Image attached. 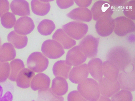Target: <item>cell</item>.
Instances as JSON below:
<instances>
[{
    "mask_svg": "<svg viewBox=\"0 0 135 101\" xmlns=\"http://www.w3.org/2000/svg\"><path fill=\"white\" fill-rule=\"evenodd\" d=\"M72 69V66L68 65L66 60H59L54 64L52 72L55 76L61 77L65 79L69 78V75Z\"/></svg>",
    "mask_w": 135,
    "mask_h": 101,
    "instance_id": "cell-23",
    "label": "cell"
},
{
    "mask_svg": "<svg viewBox=\"0 0 135 101\" xmlns=\"http://www.w3.org/2000/svg\"><path fill=\"white\" fill-rule=\"evenodd\" d=\"M12 94L9 92H7L4 95L3 98H1V100L0 101H12L10 99H12Z\"/></svg>",
    "mask_w": 135,
    "mask_h": 101,
    "instance_id": "cell-39",
    "label": "cell"
},
{
    "mask_svg": "<svg viewBox=\"0 0 135 101\" xmlns=\"http://www.w3.org/2000/svg\"><path fill=\"white\" fill-rule=\"evenodd\" d=\"M95 28L97 33L101 36H108L114 31V19L112 17L102 18L97 21Z\"/></svg>",
    "mask_w": 135,
    "mask_h": 101,
    "instance_id": "cell-9",
    "label": "cell"
},
{
    "mask_svg": "<svg viewBox=\"0 0 135 101\" xmlns=\"http://www.w3.org/2000/svg\"><path fill=\"white\" fill-rule=\"evenodd\" d=\"M90 11L92 18L97 21L102 18L112 17L114 9L108 1H98L94 3Z\"/></svg>",
    "mask_w": 135,
    "mask_h": 101,
    "instance_id": "cell-7",
    "label": "cell"
},
{
    "mask_svg": "<svg viewBox=\"0 0 135 101\" xmlns=\"http://www.w3.org/2000/svg\"><path fill=\"white\" fill-rule=\"evenodd\" d=\"M55 25L52 20L45 19L40 22L37 26V30L43 36L50 35L55 29Z\"/></svg>",
    "mask_w": 135,
    "mask_h": 101,
    "instance_id": "cell-29",
    "label": "cell"
},
{
    "mask_svg": "<svg viewBox=\"0 0 135 101\" xmlns=\"http://www.w3.org/2000/svg\"><path fill=\"white\" fill-rule=\"evenodd\" d=\"M107 61L112 63L119 71H126L131 65L132 57L127 49L117 46L110 49L107 54Z\"/></svg>",
    "mask_w": 135,
    "mask_h": 101,
    "instance_id": "cell-1",
    "label": "cell"
},
{
    "mask_svg": "<svg viewBox=\"0 0 135 101\" xmlns=\"http://www.w3.org/2000/svg\"><path fill=\"white\" fill-rule=\"evenodd\" d=\"M118 81L120 88L133 92L135 90V70L124 71L119 74Z\"/></svg>",
    "mask_w": 135,
    "mask_h": 101,
    "instance_id": "cell-10",
    "label": "cell"
},
{
    "mask_svg": "<svg viewBox=\"0 0 135 101\" xmlns=\"http://www.w3.org/2000/svg\"><path fill=\"white\" fill-rule=\"evenodd\" d=\"M66 15L78 22H89L92 19L91 11L87 8L78 7L70 11Z\"/></svg>",
    "mask_w": 135,
    "mask_h": 101,
    "instance_id": "cell-15",
    "label": "cell"
},
{
    "mask_svg": "<svg viewBox=\"0 0 135 101\" xmlns=\"http://www.w3.org/2000/svg\"><path fill=\"white\" fill-rule=\"evenodd\" d=\"M99 38L88 35L79 42V46L87 57L94 58L97 56Z\"/></svg>",
    "mask_w": 135,
    "mask_h": 101,
    "instance_id": "cell-6",
    "label": "cell"
},
{
    "mask_svg": "<svg viewBox=\"0 0 135 101\" xmlns=\"http://www.w3.org/2000/svg\"><path fill=\"white\" fill-rule=\"evenodd\" d=\"M10 73L9 79L13 82H16L19 72L25 68L23 62L20 59H15L10 63Z\"/></svg>",
    "mask_w": 135,
    "mask_h": 101,
    "instance_id": "cell-27",
    "label": "cell"
},
{
    "mask_svg": "<svg viewBox=\"0 0 135 101\" xmlns=\"http://www.w3.org/2000/svg\"><path fill=\"white\" fill-rule=\"evenodd\" d=\"M7 40L14 47L22 49L27 45L28 38L27 36L18 34L15 31H12L8 35Z\"/></svg>",
    "mask_w": 135,
    "mask_h": 101,
    "instance_id": "cell-25",
    "label": "cell"
},
{
    "mask_svg": "<svg viewBox=\"0 0 135 101\" xmlns=\"http://www.w3.org/2000/svg\"><path fill=\"white\" fill-rule=\"evenodd\" d=\"M1 38L0 37V46H1Z\"/></svg>",
    "mask_w": 135,
    "mask_h": 101,
    "instance_id": "cell-41",
    "label": "cell"
},
{
    "mask_svg": "<svg viewBox=\"0 0 135 101\" xmlns=\"http://www.w3.org/2000/svg\"><path fill=\"white\" fill-rule=\"evenodd\" d=\"M16 56L15 47L9 42H6L0 46V62H6L12 61Z\"/></svg>",
    "mask_w": 135,
    "mask_h": 101,
    "instance_id": "cell-24",
    "label": "cell"
},
{
    "mask_svg": "<svg viewBox=\"0 0 135 101\" xmlns=\"http://www.w3.org/2000/svg\"><path fill=\"white\" fill-rule=\"evenodd\" d=\"M32 12L35 14L44 16L47 14L50 9L49 2H44L41 1L32 0L31 2Z\"/></svg>",
    "mask_w": 135,
    "mask_h": 101,
    "instance_id": "cell-26",
    "label": "cell"
},
{
    "mask_svg": "<svg viewBox=\"0 0 135 101\" xmlns=\"http://www.w3.org/2000/svg\"><path fill=\"white\" fill-rule=\"evenodd\" d=\"M9 9V3L7 0H0V17L3 15L8 12Z\"/></svg>",
    "mask_w": 135,
    "mask_h": 101,
    "instance_id": "cell-35",
    "label": "cell"
},
{
    "mask_svg": "<svg viewBox=\"0 0 135 101\" xmlns=\"http://www.w3.org/2000/svg\"><path fill=\"white\" fill-rule=\"evenodd\" d=\"M49 60L42 53L35 52L27 58V65L29 69L36 73L44 71L49 66Z\"/></svg>",
    "mask_w": 135,
    "mask_h": 101,
    "instance_id": "cell-4",
    "label": "cell"
},
{
    "mask_svg": "<svg viewBox=\"0 0 135 101\" xmlns=\"http://www.w3.org/2000/svg\"><path fill=\"white\" fill-rule=\"evenodd\" d=\"M119 71L118 68L110 62L105 61L103 62V75L113 83L118 81Z\"/></svg>",
    "mask_w": 135,
    "mask_h": 101,
    "instance_id": "cell-22",
    "label": "cell"
},
{
    "mask_svg": "<svg viewBox=\"0 0 135 101\" xmlns=\"http://www.w3.org/2000/svg\"><path fill=\"white\" fill-rule=\"evenodd\" d=\"M74 2L80 7L86 8L89 6L91 4L92 1L89 0H84V1H75Z\"/></svg>",
    "mask_w": 135,
    "mask_h": 101,
    "instance_id": "cell-38",
    "label": "cell"
},
{
    "mask_svg": "<svg viewBox=\"0 0 135 101\" xmlns=\"http://www.w3.org/2000/svg\"><path fill=\"white\" fill-rule=\"evenodd\" d=\"M97 101H112L109 98L104 96H100V98Z\"/></svg>",
    "mask_w": 135,
    "mask_h": 101,
    "instance_id": "cell-40",
    "label": "cell"
},
{
    "mask_svg": "<svg viewBox=\"0 0 135 101\" xmlns=\"http://www.w3.org/2000/svg\"><path fill=\"white\" fill-rule=\"evenodd\" d=\"M52 38L60 43L64 49H70L76 44V41L70 37L61 29H57L55 32Z\"/></svg>",
    "mask_w": 135,
    "mask_h": 101,
    "instance_id": "cell-18",
    "label": "cell"
},
{
    "mask_svg": "<svg viewBox=\"0 0 135 101\" xmlns=\"http://www.w3.org/2000/svg\"><path fill=\"white\" fill-rule=\"evenodd\" d=\"M50 79L49 77L44 73H38L35 75L31 81L30 87L33 91L47 89L50 88Z\"/></svg>",
    "mask_w": 135,
    "mask_h": 101,
    "instance_id": "cell-19",
    "label": "cell"
},
{
    "mask_svg": "<svg viewBox=\"0 0 135 101\" xmlns=\"http://www.w3.org/2000/svg\"><path fill=\"white\" fill-rule=\"evenodd\" d=\"M87 57L79 46H76L69 50L66 56L68 65L73 66L80 65L86 60Z\"/></svg>",
    "mask_w": 135,
    "mask_h": 101,
    "instance_id": "cell-12",
    "label": "cell"
},
{
    "mask_svg": "<svg viewBox=\"0 0 135 101\" xmlns=\"http://www.w3.org/2000/svg\"><path fill=\"white\" fill-rule=\"evenodd\" d=\"M78 90L88 101H97L100 96L98 83L93 78L86 79L78 84Z\"/></svg>",
    "mask_w": 135,
    "mask_h": 101,
    "instance_id": "cell-2",
    "label": "cell"
},
{
    "mask_svg": "<svg viewBox=\"0 0 135 101\" xmlns=\"http://www.w3.org/2000/svg\"><path fill=\"white\" fill-rule=\"evenodd\" d=\"M110 100L112 101H132V94L129 91L122 90L113 95Z\"/></svg>",
    "mask_w": 135,
    "mask_h": 101,
    "instance_id": "cell-32",
    "label": "cell"
},
{
    "mask_svg": "<svg viewBox=\"0 0 135 101\" xmlns=\"http://www.w3.org/2000/svg\"><path fill=\"white\" fill-rule=\"evenodd\" d=\"M122 12L125 17L131 20H135V1L126 2L122 8Z\"/></svg>",
    "mask_w": 135,
    "mask_h": 101,
    "instance_id": "cell-31",
    "label": "cell"
},
{
    "mask_svg": "<svg viewBox=\"0 0 135 101\" xmlns=\"http://www.w3.org/2000/svg\"><path fill=\"white\" fill-rule=\"evenodd\" d=\"M35 73L29 68H24L19 72L17 77V86L22 88H27L30 86L31 81L35 76Z\"/></svg>",
    "mask_w": 135,
    "mask_h": 101,
    "instance_id": "cell-20",
    "label": "cell"
},
{
    "mask_svg": "<svg viewBox=\"0 0 135 101\" xmlns=\"http://www.w3.org/2000/svg\"><path fill=\"white\" fill-rule=\"evenodd\" d=\"M64 101L63 97L58 96L52 93L51 88L41 89L38 90L37 101Z\"/></svg>",
    "mask_w": 135,
    "mask_h": 101,
    "instance_id": "cell-28",
    "label": "cell"
},
{
    "mask_svg": "<svg viewBox=\"0 0 135 101\" xmlns=\"http://www.w3.org/2000/svg\"><path fill=\"white\" fill-rule=\"evenodd\" d=\"M114 20V32L117 36H124L128 34L135 31V23L131 19L122 16L116 18Z\"/></svg>",
    "mask_w": 135,
    "mask_h": 101,
    "instance_id": "cell-8",
    "label": "cell"
},
{
    "mask_svg": "<svg viewBox=\"0 0 135 101\" xmlns=\"http://www.w3.org/2000/svg\"><path fill=\"white\" fill-rule=\"evenodd\" d=\"M89 73L95 80L99 81L103 78V62L99 58H93L88 64Z\"/></svg>",
    "mask_w": 135,
    "mask_h": 101,
    "instance_id": "cell-17",
    "label": "cell"
},
{
    "mask_svg": "<svg viewBox=\"0 0 135 101\" xmlns=\"http://www.w3.org/2000/svg\"><path fill=\"white\" fill-rule=\"evenodd\" d=\"M98 85L102 95L108 98L112 97L121 89L118 81L113 83L104 77L99 82Z\"/></svg>",
    "mask_w": 135,
    "mask_h": 101,
    "instance_id": "cell-11",
    "label": "cell"
},
{
    "mask_svg": "<svg viewBox=\"0 0 135 101\" xmlns=\"http://www.w3.org/2000/svg\"><path fill=\"white\" fill-rule=\"evenodd\" d=\"M51 89L55 95L61 97L66 93L69 89V85L64 77H57L52 80Z\"/></svg>",
    "mask_w": 135,
    "mask_h": 101,
    "instance_id": "cell-21",
    "label": "cell"
},
{
    "mask_svg": "<svg viewBox=\"0 0 135 101\" xmlns=\"http://www.w3.org/2000/svg\"><path fill=\"white\" fill-rule=\"evenodd\" d=\"M14 28L15 31L18 34L26 36L32 32L35 29V25L31 18L23 17L17 20Z\"/></svg>",
    "mask_w": 135,
    "mask_h": 101,
    "instance_id": "cell-13",
    "label": "cell"
},
{
    "mask_svg": "<svg viewBox=\"0 0 135 101\" xmlns=\"http://www.w3.org/2000/svg\"><path fill=\"white\" fill-rule=\"evenodd\" d=\"M59 101V100H56V101Z\"/></svg>",
    "mask_w": 135,
    "mask_h": 101,
    "instance_id": "cell-42",
    "label": "cell"
},
{
    "mask_svg": "<svg viewBox=\"0 0 135 101\" xmlns=\"http://www.w3.org/2000/svg\"><path fill=\"white\" fill-rule=\"evenodd\" d=\"M41 51L45 56L51 59L61 57L65 53L61 45L54 40H47L43 42Z\"/></svg>",
    "mask_w": 135,
    "mask_h": 101,
    "instance_id": "cell-5",
    "label": "cell"
},
{
    "mask_svg": "<svg viewBox=\"0 0 135 101\" xmlns=\"http://www.w3.org/2000/svg\"><path fill=\"white\" fill-rule=\"evenodd\" d=\"M62 29L71 38L79 40L84 37L89 30L88 25L82 22L72 21L62 26Z\"/></svg>",
    "mask_w": 135,
    "mask_h": 101,
    "instance_id": "cell-3",
    "label": "cell"
},
{
    "mask_svg": "<svg viewBox=\"0 0 135 101\" xmlns=\"http://www.w3.org/2000/svg\"><path fill=\"white\" fill-rule=\"evenodd\" d=\"M10 73V64L8 62H0V83H3L9 78Z\"/></svg>",
    "mask_w": 135,
    "mask_h": 101,
    "instance_id": "cell-33",
    "label": "cell"
},
{
    "mask_svg": "<svg viewBox=\"0 0 135 101\" xmlns=\"http://www.w3.org/2000/svg\"><path fill=\"white\" fill-rule=\"evenodd\" d=\"M68 101H87L78 91H71L68 95Z\"/></svg>",
    "mask_w": 135,
    "mask_h": 101,
    "instance_id": "cell-34",
    "label": "cell"
},
{
    "mask_svg": "<svg viewBox=\"0 0 135 101\" xmlns=\"http://www.w3.org/2000/svg\"><path fill=\"white\" fill-rule=\"evenodd\" d=\"M127 1L124 0H110L108 2L110 3V5L112 7L113 9H122L123 7L124 4L127 2Z\"/></svg>",
    "mask_w": 135,
    "mask_h": 101,
    "instance_id": "cell-37",
    "label": "cell"
},
{
    "mask_svg": "<svg viewBox=\"0 0 135 101\" xmlns=\"http://www.w3.org/2000/svg\"><path fill=\"white\" fill-rule=\"evenodd\" d=\"M57 5L61 9H66L73 6L74 3V1H64L57 0L56 1Z\"/></svg>",
    "mask_w": 135,
    "mask_h": 101,
    "instance_id": "cell-36",
    "label": "cell"
},
{
    "mask_svg": "<svg viewBox=\"0 0 135 101\" xmlns=\"http://www.w3.org/2000/svg\"><path fill=\"white\" fill-rule=\"evenodd\" d=\"M1 24L6 29L13 28L17 21L15 15L11 12H7L3 15L1 18Z\"/></svg>",
    "mask_w": 135,
    "mask_h": 101,
    "instance_id": "cell-30",
    "label": "cell"
},
{
    "mask_svg": "<svg viewBox=\"0 0 135 101\" xmlns=\"http://www.w3.org/2000/svg\"><path fill=\"white\" fill-rule=\"evenodd\" d=\"M89 73L86 64L74 66L70 72L69 79L72 83L79 84L88 78Z\"/></svg>",
    "mask_w": 135,
    "mask_h": 101,
    "instance_id": "cell-14",
    "label": "cell"
},
{
    "mask_svg": "<svg viewBox=\"0 0 135 101\" xmlns=\"http://www.w3.org/2000/svg\"><path fill=\"white\" fill-rule=\"evenodd\" d=\"M10 7L15 15L22 17L30 15L29 4L25 0H14L10 4Z\"/></svg>",
    "mask_w": 135,
    "mask_h": 101,
    "instance_id": "cell-16",
    "label": "cell"
}]
</instances>
